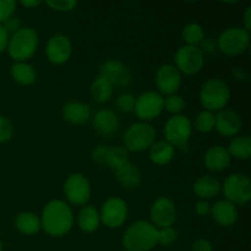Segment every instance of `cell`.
<instances>
[{
    "instance_id": "6da1fadb",
    "label": "cell",
    "mask_w": 251,
    "mask_h": 251,
    "mask_svg": "<svg viewBox=\"0 0 251 251\" xmlns=\"http://www.w3.org/2000/svg\"><path fill=\"white\" fill-rule=\"evenodd\" d=\"M41 228L50 237L60 238L68 234L74 226V213L63 200H51L44 206L41 215Z\"/></svg>"
},
{
    "instance_id": "7a4b0ae2",
    "label": "cell",
    "mask_w": 251,
    "mask_h": 251,
    "mask_svg": "<svg viewBox=\"0 0 251 251\" xmlns=\"http://www.w3.org/2000/svg\"><path fill=\"white\" fill-rule=\"evenodd\" d=\"M159 229L147 221H136L126 228L123 237L125 251H151L158 244Z\"/></svg>"
},
{
    "instance_id": "3957f363",
    "label": "cell",
    "mask_w": 251,
    "mask_h": 251,
    "mask_svg": "<svg viewBox=\"0 0 251 251\" xmlns=\"http://www.w3.org/2000/svg\"><path fill=\"white\" fill-rule=\"evenodd\" d=\"M38 34L32 27H21L11 34L7 43V53L15 63L27 61L34 55L38 48Z\"/></svg>"
},
{
    "instance_id": "277c9868",
    "label": "cell",
    "mask_w": 251,
    "mask_h": 251,
    "mask_svg": "<svg viewBox=\"0 0 251 251\" xmlns=\"http://www.w3.org/2000/svg\"><path fill=\"white\" fill-rule=\"evenodd\" d=\"M230 91L227 83L217 77L208 78L200 90V102L205 110L221 112L228 104Z\"/></svg>"
},
{
    "instance_id": "5b68a950",
    "label": "cell",
    "mask_w": 251,
    "mask_h": 251,
    "mask_svg": "<svg viewBox=\"0 0 251 251\" xmlns=\"http://www.w3.org/2000/svg\"><path fill=\"white\" fill-rule=\"evenodd\" d=\"M156 129L149 123H135L124 134V146L127 151L141 152L150 149L156 142Z\"/></svg>"
},
{
    "instance_id": "8992f818",
    "label": "cell",
    "mask_w": 251,
    "mask_h": 251,
    "mask_svg": "<svg viewBox=\"0 0 251 251\" xmlns=\"http://www.w3.org/2000/svg\"><path fill=\"white\" fill-rule=\"evenodd\" d=\"M225 200L233 205H247L251 199V181L247 176L240 173L230 174L221 185Z\"/></svg>"
},
{
    "instance_id": "52a82bcc",
    "label": "cell",
    "mask_w": 251,
    "mask_h": 251,
    "mask_svg": "<svg viewBox=\"0 0 251 251\" xmlns=\"http://www.w3.org/2000/svg\"><path fill=\"white\" fill-rule=\"evenodd\" d=\"M216 42L218 49L226 55H240L249 48L250 32L243 27H229L220 34Z\"/></svg>"
},
{
    "instance_id": "ba28073f",
    "label": "cell",
    "mask_w": 251,
    "mask_h": 251,
    "mask_svg": "<svg viewBox=\"0 0 251 251\" xmlns=\"http://www.w3.org/2000/svg\"><path fill=\"white\" fill-rule=\"evenodd\" d=\"M163 131L166 141L183 151L188 147V142L193 132V125L186 115H173L166 122Z\"/></svg>"
},
{
    "instance_id": "9c48e42d",
    "label": "cell",
    "mask_w": 251,
    "mask_h": 251,
    "mask_svg": "<svg viewBox=\"0 0 251 251\" xmlns=\"http://www.w3.org/2000/svg\"><path fill=\"white\" fill-rule=\"evenodd\" d=\"M127 213H129V210H127L126 201L113 196V198L107 199L100 207V223L110 229H117L126 222Z\"/></svg>"
},
{
    "instance_id": "30bf717a",
    "label": "cell",
    "mask_w": 251,
    "mask_h": 251,
    "mask_svg": "<svg viewBox=\"0 0 251 251\" xmlns=\"http://www.w3.org/2000/svg\"><path fill=\"white\" fill-rule=\"evenodd\" d=\"M163 97L156 91H146L135 100L134 112L144 123L157 119L163 112Z\"/></svg>"
},
{
    "instance_id": "8fae6325",
    "label": "cell",
    "mask_w": 251,
    "mask_h": 251,
    "mask_svg": "<svg viewBox=\"0 0 251 251\" xmlns=\"http://www.w3.org/2000/svg\"><path fill=\"white\" fill-rule=\"evenodd\" d=\"M205 65V55L199 47L184 46L176 54V68L184 75H195Z\"/></svg>"
},
{
    "instance_id": "7c38bea8",
    "label": "cell",
    "mask_w": 251,
    "mask_h": 251,
    "mask_svg": "<svg viewBox=\"0 0 251 251\" xmlns=\"http://www.w3.org/2000/svg\"><path fill=\"white\" fill-rule=\"evenodd\" d=\"M64 193L71 205H86L91 198L90 181L81 173L71 174L64 183Z\"/></svg>"
},
{
    "instance_id": "4fadbf2b",
    "label": "cell",
    "mask_w": 251,
    "mask_h": 251,
    "mask_svg": "<svg viewBox=\"0 0 251 251\" xmlns=\"http://www.w3.org/2000/svg\"><path fill=\"white\" fill-rule=\"evenodd\" d=\"M176 215L178 213H176V203L167 196H161V198L156 199L150 210L151 223L156 226L158 229L173 227L174 222L176 221Z\"/></svg>"
},
{
    "instance_id": "5bb4252c",
    "label": "cell",
    "mask_w": 251,
    "mask_h": 251,
    "mask_svg": "<svg viewBox=\"0 0 251 251\" xmlns=\"http://www.w3.org/2000/svg\"><path fill=\"white\" fill-rule=\"evenodd\" d=\"M100 77L105 78L113 87L126 88L131 85L132 76L129 68L119 60L109 59L102 64L100 70Z\"/></svg>"
},
{
    "instance_id": "9a60e30c",
    "label": "cell",
    "mask_w": 251,
    "mask_h": 251,
    "mask_svg": "<svg viewBox=\"0 0 251 251\" xmlns=\"http://www.w3.org/2000/svg\"><path fill=\"white\" fill-rule=\"evenodd\" d=\"M73 54V43L65 34H54L48 39L46 55L51 64L61 65L70 59Z\"/></svg>"
},
{
    "instance_id": "2e32d148",
    "label": "cell",
    "mask_w": 251,
    "mask_h": 251,
    "mask_svg": "<svg viewBox=\"0 0 251 251\" xmlns=\"http://www.w3.org/2000/svg\"><path fill=\"white\" fill-rule=\"evenodd\" d=\"M156 86L159 95H176L181 86V74L176 66L171 64L162 65L156 73Z\"/></svg>"
},
{
    "instance_id": "e0dca14e",
    "label": "cell",
    "mask_w": 251,
    "mask_h": 251,
    "mask_svg": "<svg viewBox=\"0 0 251 251\" xmlns=\"http://www.w3.org/2000/svg\"><path fill=\"white\" fill-rule=\"evenodd\" d=\"M243 127L240 115L232 109H223L215 117V129L226 137L237 136Z\"/></svg>"
},
{
    "instance_id": "ac0fdd59",
    "label": "cell",
    "mask_w": 251,
    "mask_h": 251,
    "mask_svg": "<svg viewBox=\"0 0 251 251\" xmlns=\"http://www.w3.org/2000/svg\"><path fill=\"white\" fill-rule=\"evenodd\" d=\"M230 159L232 157H230L227 147L216 145L206 151L205 156H203V163L208 171L218 173L229 167Z\"/></svg>"
},
{
    "instance_id": "d6986e66",
    "label": "cell",
    "mask_w": 251,
    "mask_h": 251,
    "mask_svg": "<svg viewBox=\"0 0 251 251\" xmlns=\"http://www.w3.org/2000/svg\"><path fill=\"white\" fill-rule=\"evenodd\" d=\"M212 218L222 227H230L238 220L237 206L227 200H220L211 206Z\"/></svg>"
},
{
    "instance_id": "ffe728a7",
    "label": "cell",
    "mask_w": 251,
    "mask_h": 251,
    "mask_svg": "<svg viewBox=\"0 0 251 251\" xmlns=\"http://www.w3.org/2000/svg\"><path fill=\"white\" fill-rule=\"evenodd\" d=\"M61 114H63L65 122L74 125H82L90 120L91 109L85 103L73 100V102H69L64 105Z\"/></svg>"
},
{
    "instance_id": "44dd1931",
    "label": "cell",
    "mask_w": 251,
    "mask_h": 251,
    "mask_svg": "<svg viewBox=\"0 0 251 251\" xmlns=\"http://www.w3.org/2000/svg\"><path fill=\"white\" fill-rule=\"evenodd\" d=\"M115 178L123 188L129 189V190L136 189L142 180L140 169L137 168L136 164L130 163V162H127L126 164L115 171Z\"/></svg>"
},
{
    "instance_id": "7402d4cb",
    "label": "cell",
    "mask_w": 251,
    "mask_h": 251,
    "mask_svg": "<svg viewBox=\"0 0 251 251\" xmlns=\"http://www.w3.org/2000/svg\"><path fill=\"white\" fill-rule=\"evenodd\" d=\"M93 126L100 134L112 135L119 127V120L113 110L100 109L93 117Z\"/></svg>"
},
{
    "instance_id": "603a6c76",
    "label": "cell",
    "mask_w": 251,
    "mask_h": 251,
    "mask_svg": "<svg viewBox=\"0 0 251 251\" xmlns=\"http://www.w3.org/2000/svg\"><path fill=\"white\" fill-rule=\"evenodd\" d=\"M193 190L196 196L200 198V200H206L216 198L221 191V183L217 178L212 176H200L198 180L194 183Z\"/></svg>"
},
{
    "instance_id": "cb8c5ba5",
    "label": "cell",
    "mask_w": 251,
    "mask_h": 251,
    "mask_svg": "<svg viewBox=\"0 0 251 251\" xmlns=\"http://www.w3.org/2000/svg\"><path fill=\"white\" fill-rule=\"evenodd\" d=\"M176 154V147L172 146L166 140H159L156 141L150 147L149 157L152 163L157 166H166L171 163Z\"/></svg>"
},
{
    "instance_id": "d4e9b609",
    "label": "cell",
    "mask_w": 251,
    "mask_h": 251,
    "mask_svg": "<svg viewBox=\"0 0 251 251\" xmlns=\"http://www.w3.org/2000/svg\"><path fill=\"white\" fill-rule=\"evenodd\" d=\"M12 78L15 82L21 86H31L36 82L37 80V70L33 65L28 64L27 61H20V63H14L11 65Z\"/></svg>"
},
{
    "instance_id": "484cf974",
    "label": "cell",
    "mask_w": 251,
    "mask_h": 251,
    "mask_svg": "<svg viewBox=\"0 0 251 251\" xmlns=\"http://www.w3.org/2000/svg\"><path fill=\"white\" fill-rule=\"evenodd\" d=\"M100 212L93 206H85L77 215V226L82 232L93 233L100 227Z\"/></svg>"
},
{
    "instance_id": "4316f807",
    "label": "cell",
    "mask_w": 251,
    "mask_h": 251,
    "mask_svg": "<svg viewBox=\"0 0 251 251\" xmlns=\"http://www.w3.org/2000/svg\"><path fill=\"white\" fill-rule=\"evenodd\" d=\"M227 150L233 158L247 161L251 156V139L248 135H237L230 140Z\"/></svg>"
},
{
    "instance_id": "83f0119b",
    "label": "cell",
    "mask_w": 251,
    "mask_h": 251,
    "mask_svg": "<svg viewBox=\"0 0 251 251\" xmlns=\"http://www.w3.org/2000/svg\"><path fill=\"white\" fill-rule=\"evenodd\" d=\"M15 227L25 235H33L41 229V220L33 212H21L15 220Z\"/></svg>"
},
{
    "instance_id": "f1b7e54d",
    "label": "cell",
    "mask_w": 251,
    "mask_h": 251,
    "mask_svg": "<svg viewBox=\"0 0 251 251\" xmlns=\"http://www.w3.org/2000/svg\"><path fill=\"white\" fill-rule=\"evenodd\" d=\"M90 91L93 100L100 103V104L107 103L113 96V86L105 78L100 77V76H98L97 78L92 81Z\"/></svg>"
},
{
    "instance_id": "f546056e",
    "label": "cell",
    "mask_w": 251,
    "mask_h": 251,
    "mask_svg": "<svg viewBox=\"0 0 251 251\" xmlns=\"http://www.w3.org/2000/svg\"><path fill=\"white\" fill-rule=\"evenodd\" d=\"M129 162V154L127 150L123 146H114L108 150L107 157V166L112 169L117 171L120 167L126 164Z\"/></svg>"
},
{
    "instance_id": "4dcf8cb0",
    "label": "cell",
    "mask_w": 251,
    "mask_h": 251,
    "mask_svg": "<svg viewBox=\"0 0 251 251\" xmlns=\"http://www.w3.org/2000/svg\"><path fill=\"white\" fill-rule=\"evenodd\" d=\"M205 38V32L202 26L199 24H188L183 28V39L185 41L186 46L198 47Z\"/></svg>"
},
{
    "instance_id": "1f68e13d",
    "label": "cell",
    "mask_w": 251,
    "mask_h": 251,
    "mask_svg": "<svg viewBox=\"0 0 251 251\" xmlns=\"http://www.w3.org/2000/svg\"><path fill=\"white\" fill-rule=\"evenodd\" d=\"M195 129L202 134H208L215 129V115L208 110H202L195 118Z\"/></svg>"
},
{
    "instance_id": "d6a6232c",
    "label": "cell",
    "mask_w": 251,
    "mask_h": 251,
    "mask_svg": "<svg viewBox=\"0 0 251 251\" xmlns=\"http://www.w3.org/2000/svg\"><path fill=\"white\" fill-rule=\"evenodd\" d=\"M163 107L167 112L172 113V114L174 115H178L179 113L185 108V100H184V98L181 97V96H168V97L163 100Z\"/></svg>"
},
{
    "instance_id": "836d02e7",
    "label": "cell",
    "mask_w": 251,
    "mask_h": 251,
    "mask_svg": "<svg viewBox=\"0 0 251 251\" xmlns=\"http://www.w3.org/2000/svg\"><path fill=\"white\" fill-rule=\"evenodd\" d=\"M178 239V233L173 227L161 228L158 232V244L162 247H171Z\"/></svg>"
},
{
    "instance_id": "e575fe53",
    "label": "cell",
    "mask_w": 251,
    "mask_h": 251,
    "mask_svg": "<svg viewBox=\"0 0 251 251\" xmlns=\"http://www.w3.org/2000/svg\"><path fill=\"white\" fill-rule=\"evenodd\" d=\"M46 4L51 10L58 12L73 11L77 6V1L76 0H47Z\"/></svg>"
},
{
    "instance_id": "d590c367",
    "label": "cell",
    "mask_w": 251,
    "mask_h": 251,
    "mask_svg": "<svg viewBox=\"0 0 251 251\" xmlns=\"http://www.w3.org/2000/svg\"><path fill=\"white\" fill-rule=\"evenodd\" d=\"M135 100H136V98L132 95H130V93H123V95H120L119 97L117 98L115 104H117L118 109L122 110V112L130 113L134 110Z\"/></svg>"
},
{
    "instance_id": "8d00e7d4",
    "label": "cell",
    "mask_w": 251,
    "mask_h": 251,
    "mask_svg": "<svg viewBox=\"0 0 251 251\" xmlns=\"http://www.w3.org/2000/svg\"><path fill=\"white\" fill-rule=\"evenodd\" d=\"M17 7L15 0H0V25L14 15Z\"/></svg>"
},
{
    "instance_id": "74e56055",
    "label": "cell",
    "mask_w": 251,
    "mask_h": 251,
    "mask_svg": "<svg viewBox=\"0 0 251 251\" xmlns=\"http://www.w3.org/2000/svg\"><path fill=\"white\" fill-rule=\"evenodd\" d=\"M14 134V127L11 122L7 118L0 115V144L7 142L12 137Z\"/></svg>"
},
{
    "instance_id": "f35d334b",
    "label": "cell",
    "mask_w": 251,
    "mask_h": 251,
    "mask_svg": "<svg viewBox=\"0 0 251 251\" xmlns=\"http://www.w3.org/2000/svg\"><path fill=\"white\" fill-rule=\"evenodd\" d=\"M108 147L107 146H97L92 151V159L100 166H104L107 164V157H108Z\"/></svg>"
},
{
    "instance_id": "ab89813d",
    "label": "cell",
    "mask_w": 251,
    "mask_h": 251,
    "mask_svg": "<svg viewBox=\"0 0 251 251\" xmlns=\"http://www.w3.org/2000/svg\"><path fill=\"white\" fill-rule=\"evenodd\" d=\"M1 25H2V27H4L5 31H6L9 34H14L15 32H17L22 27L21 20H20L19 17L14 16V15H12L11 17H9L6 21L2 22Z\"/></svg>"
},
{
    "instance_id": "60d3db41",
    "label": "cell",
    "mask_w": 251,
    "mask_h": 251,
    "mask_svg": "<svg viewBox=\"0 0 251 251\" xmlns=\"http://www.w3.org/2000/svg\"><path fill=\"white\" fill-rule=\"evenodd\" d=\"M201 48L200 50L202 51V54H207V55H215L216 50L218 49L217 47V42L213 41V38H203L202 42H201Z\"/></svg>"
},
{
    "instance_id": "b9f144b4",
    "label": "cell",
    "mask_w": 251,
    "mask_h": 251,
    "mask_svg": "<svg viewBox=\"0 0 251 251\" xmlns=\"http://www.w3.org/2000/svg\"><path fill=\"white\" fill-rule=\"evenodd\" d=\"M191 251H213V247L210 240L198 239L196 242H194Z\"/></svg>"
},
{
    "instance_id": "7bdbcfd3",
    "label": "cell",
    "mask_w": 251,
    "mask_h": 251,
    "mask_svg": "<svg viewBox=\"0 0 251 251\" xmlns=\"http://www.w3.org/2000/svg\"><path fill=\"white\" fill-rule=\"evenodd\" d=\"M195 212L198 213L199 216H207L211 213V205L208 201L206 200H199L198 202L195 203Z\"/></svg>"
},
{
    "instance_id": "ee69618b",
    "label": "cell",
    "mask_w": 251,
    "mask_h": 251,
    "mask_svg": "<svg viewBox=\"0 0 251 251\" xmlns=\"http://www.w3.org/2000/svg\"><path fill=\"white\" fill-rule=\"evenodd\" d=\"M9 33L4 29L2 25H0V54L7 48V43H9Z\"/></svg>"
},
{
    "instance_id": "f6af8a7d",
    "label": "cell",
    "mask_w": 251,
    "mask_h": 251,
    "mask_svg": "<svg viewBox=\"0 0 251 251\" xmlns=\"http://www.w3.org/2000/svg\"><path fill=\"white\" fill-rule=\"evenodd\" d=\"M243 24H244V27L243 28L245 29V31L250 32L251 29V6H249L245 9V12H244V16H243Z\"/></svg>"
},
{
    "instance_id": "bcb514c9",
    "label": "cell",
    "mask_w": 251,
    "mask_h": 251,
    "mask_svg": "<svg viewBox=\"0 0 251 251\" xmlns=\"http://www.w3.org/2000/svg\"><path fill=\"white\" fill-rule=\"evenodd\" d=\"M232 76L237 81H248V78H249V76H248L247 74L242 70V69H238V68L234 69V70L232 71Z\"/></svg>"
},
{
    "instance_id": "7dc6e473",
    "label": "cell",
    "mask_w": 251,
    "mask_h": 251,
    "mask_svg": "<svg viewBox=\"0 0 251 251\" xmlns=\"http://www.w3.org/2000/svg\"><path fill=\"white\" fill-rule=\"evenodd\" d=\"M39 4H41L39 0H21V5L27 9H33V7L38 6Z\"/></svg>"
},
{
    "instance_id": "c3c4849f",
    "label": "cell",
    "mask_w": 251,
    "mask_h": 251,
    "mask_svg": "<svg viewBox=\"0 0 251 251\" xmlns=\"http://www.w3.org/2000/svg\"><path fill=\"white\" fill-rule=\"evenodd\" d=\"M0 251H2V243H1V239H0Z\"/></svg>"
}]
</instances>
